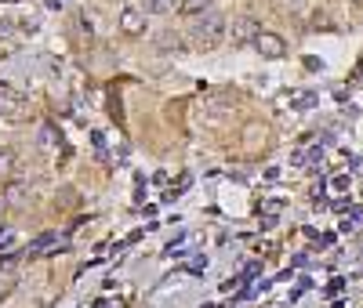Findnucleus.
<instances>
[{
	"label": "nucleus",
	"instance_id": "obj_5",
	"mask_svg": "<svg viewBox=\"0 0 363 308\" xmlns=\"http://www.w3.org/2000/svg\"><path fill=\"white\" fill-rule=\"evenodd\" d=\"M0 116H8V120H18V116H26L22 102H18L15 95H8V91H0Z\"/></svg>",
	"mask_w": 363,
	"mask_h": 308
},
{
	"label": "nucleus",
	"instance_id": "obj_4",
	"mask_svg": "<svg viewBox=\"0 0 363 308\" xmlns=\"http://www.w3.org/2000/svg\"><path fill=\"white\" fill-rule=\"evenodd\" d=\"M120 29H124L128 37H142L145 33V11L142 8H124V15H120Z\"/></svg>",
	"mask_w": 363,
	"mask_h": 308
},
{
	"label": "nucleus",
	"instance_id": "obj_6",
	"mask_svg": "<svg viewBox=\"0 0 363 308\" xmlns=\"http://www.w3.org/2000/svg\"><path fill=\"white\" fill-rule=\"evenodd\" d=\"M182 0H142V11L145 15H167V11H178Z\"/></svg>",
	"mask_w": 363,
	"mask_h": 308
},
{
	"label": "nucleus",
	"instance_id": "obj_11",
	"mask_svg": "<svg viewBox=\"0 0 363 308\" xmlns=\"http://www.w3.org/2000/svg\"><path fill=\"white\" fill-rule=\"evenodd\" d=\"M51 243H55V236H40V239L33 243V251H29V254H40V251H48Z\"/></svg>",
	"mask_w": 363,
	"mask_h": 308
},
{
	"label": "nucleus",
	"instance_id": "obj_3",
	"mask_svg": "<svg viewBox=\"0 0 363 308\" xmlns=\"http://www.w3.org/2000/svg\"><path fill=\"white\" fill-rule=\"evenodd\" d=\"M262 33L258 29V22L255 18H247V15H240V18H233V44H255V37Z\"/></svg>",
	"mask_w": 363,
	"mask_h": 308
},
{
	"label": "nucleus",
	"instance_id": "obj_1",
	"mask_svg": "<svg viewBox=\"0 0 363 308\" xmlns=\"http://www.w3.org/2000/svg\"><path fill=\"white\" fill-rule=\"evenodd\" d=\"M222 37H225V18H222V11L207 8V11L193 15V40H196L200 47H215Z\"/></svg>",
	"mask_w": 363,
	"mask_h": 308
},
{
	"label": "nucleus",
	"instance_id": "obj_7",
	"mask_svg": "<svg viewBox=\"0 0 363 308\" xmlns=\"http://www.w3.org/2000/svg\"><path fill=\"white\" fill-rule=\"evenodd\" d=\"M15 164H18L15 149H0V178H11L15 174Z\"/></svg>",
	"mask_w": 363,
	"mask_h": 308
},
{
	"label": "nucleus",
	"instance_id": "obj_2",
	"mask_svg": "<svg viewBox=\"0 0 363 308\" xmlns=\"http://www.w3.org/2000/svg\"><path fill=\"white\" fill-rule=\"evenodd\" d=\"M255 47H258L262 58H284V55H287V44H284V37H277V33H258V37H255Z\"/></svg>",
	"mask_w": 363,
	"mask_h": 308
},
{
	"label": "nucleus",
	"instance_id": "obj_9",
	"mask_svg": "<svg viewBox=\"0 0 363 308\" xmlns=\"http://www.w3.org/2000/svg\"><path fill=\"white\" fill-rule=\"evenodd\" d=\"M37 142L48 149V145H55L58 142V135H55V127H51V123H44V127H40V135H37Z\"/></svg>",
	"mask_w": 363,
	"mask_h": 308
},
{
	"label": "nucleus",
	"instance_id": "obj_10",
	"mask_svg": "<svg viewBox=\"0 0 363 308\" xmlns=\"http://www.w3.org/2000/svg\"><path fill=\"white\" fill-rule=\"evenodd\" d=\"M4 200H8V203H22V200H26V189H22V185H11Z\"/></svg>",
	"mask_w": 363,
	"mask_h": 308
},
{
	"label": "nucleus",
	"instance_id": "obj_12",
	"mask_svg": "<svg viewBox=\"0 0 363 308\" xmlns=\"http://www.w3.org/2000/svg\"><path fill=\"white\" fill-rule=\"evenodd\" d=\"M4 210H8V200H4V196H0V218H4Z\"/></svg>",
	"mask_w": 363,
	"mask_h": 308
},
{
	"label": "nucleus",
	"instance_id": "obj_8",
	"mask_svg": "<svg viewBox=\"0 0 363 308\" xmlns=\"http://www.w3.org/2000/svg\"><path fill=\"white\" fill-rule=\"evenodd\" d=\"M207 8H211V0H182V4H178L182 15H200V11H207Z\"/></svg>",
	"mask_w": 363,
	"mask_h": 308
}]
</instances>
